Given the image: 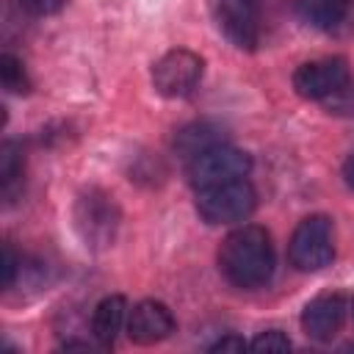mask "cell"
I'll return each instance as SVG.
<instances>
[{"label":"cell","mask_w":354,"mask_h":354,"mask_svg":"<svg viewBox=\"0 0 354 354\" xmlns=\"http://www.w3.org/2000/svg\"><path fill=\"white\" fill-rule=\"evenodd\" d=\"M216 144H224V130L213 122H194V124H185L177 136H174V149L180 158L191 160L196 158L199 152L216 147Z\"/></svg>","instance_id":"4fadbf2b"},{"label":"cell","mask_w":354,"mask_h":354,"mask_svg":"<svg viewBox=\"0 0 354 354\" xmlns=\"http://www.w3.org/2000/svg\"><path fill=\"white\" fill-rule=\"evenodd\" d=\"M243 348H249V343H246L243 337H238V335L218 337V340L210 346V351H243Z\"/></svg>","instance_id":"ffe728a7"},{"label":"cell","mask_w":354,"mask_h":354,"mask_svg":"<svg viewBox=\"0 0 354 354\" xmlns=\"http://www.w3.org/2000/svg\"><path fill=\"white\" fill-rule=\"evenodd\" d=\"M257 207V194L249 180H227L196 191V213L207 224H235L252 216Z\"/></svg>","instance_id":"7a4b0ae2"},{"label":"cell","mask_w":354,"mask_h":354,"mask_svg":"<svg viewBox=\"0 0 354 354\" xmlns=\"http://www.w3.org/2000/svg\"><path fill=\"white\" fill-rule=\"evenodd\" d=\"M288 260L296 271H321L335 260V230L329 216H307L288 241Z\"/></svg>","instance_id":"3957f363"},{"label":"cell","mask_w":354,"mask_h":354,"mask_svg":"<svg viewBox=\"0 0 354 354\" xmlns=\"http://www.w3.org/2000/svg\"><path fill=\"white\" fill-rule=\"evenodd\" d=\"M249 169H252V158L243 149L230 147L224 141V144H216L188 160V180L199 191V188L218 185L227 180H241L249 174Z\"/></svg>","instance_id":"52a82bcc"},{"label":"cell","mask_w":354,"mask_h":354,"mask_svg":"<svg viewBox=\"0 0 354 354\" xmlns=\"http://www.w3.org/2000/svg\"><path fill=\"white\" fill-rule=\"evenodd\" d=\"M17 3H19L25 11L36 14V17H47V14H55V11H61L66 0H17Z\"/></svg>","instance_id":"d6986e66"},{"label":"cell","mask_w":354,"mask_h":354,"mask_svg":"<svg viewBox=\"0 0 354 354\" xmlns=\"http://www.w3.org/2000/svg\"><path fill=\"white\" fill-rule=\"evenodd\" d=\"M348 66L346 58H318V61H307L293 72V88L299 97L304 100H318L324 102L326 97H332L346 80H348Z\"/></svg>","instance_id":"ba28073f"},{"label":"cell","mask_w":354,"mask_h":354,"mask_svg":"<svg viewBox=\"0 0 354 354\" xmlns=\"http://www.w3.org/2000/svg\"><path fill=\"white\" fill-rule=\"evenodd\" d=\"M293 11L315 30H337L354 14V0H293Z\"/></svg>","instance_id":"8fae6325"},{"label":"cell","mask_w":354,"mask_h":354,"mask_svg":"<svg viewBox=\"0 0 354 354\" xmlns=\"http://www.w3.org/2000/svg\"><path fill=\"white\" fill-rule=\"evenodd\" d=\"M0 83L11 94H28L30 91V77L25 72V64L11 53L0 55Z\"/></svg>","instance_id":"9a60e30c"},{"label":"cell","mask_w":354,"mask_h":354,"mask_svg":"<svg viewBox=\"0 0 354 354\" xmlns=\"http://www.w3.org/2000/svg\"><path fill=\"white\" fill-rule=\"evenodd\" d=\"M346 321V299L340 293H321L315 296L301 313V329L307 337L324 343L332 340Z\"/></svg>","instance_id":"30bf717a"},{"label":"cell","mask_w":354,"mask_h":354,"mask_svg":"<svg viewBox=\"0 0 354 354\" xmlns=\"http://www.w3.org/2000/svg\"><path fill=\"white\" fill-rule=\"evenodd\" d=\"M213 19L224 39L238 50H254L263 30L260 0H210Z\"/></svg>","instance_id":"5b68a950"},{"label":"cell","mask_w":354,"mask_h":354,"mask_svg":"<svg viewBox=\"0 0 354 354\" xmlns=\"http://www.w3.org/2000/svg\"><path fill=\"white\" fill-rule=\"evenodd\" d=\"M75 230L88 249H105L113 243L119 230V207L111 194L88 188L75 202Z\"/></svg>","instance_id":"277c9868"},{"label":"cell","mask_w":354,"mask_h":354,"mask_svg":"<svg viewBox=\"0 0 354 354\" xmlns=\"http://www.w3.org/2000/svg\"><path fill=\"white\" fill-rule=\"evenodd\" d=\"M326 111L335 113V116H354V80L348 77L332 97L324 100Z\"/></svg>","instance_id":"2e32d148"},{"label":"cell","mask_w":354,"mask_h":354,"mask_svg":"<svg viewBox=\"0 0 354 354\" xmlns=\"http://www.w3.org/2000/svg\"><path fill=\"white\" fill-rule=\"evenodd\" d=\"M274 243L271 235L257 224L232 230L218 246V271L235 288L254 290L274 277Z\"/></svg>","instance_id":"6da1fadb"},{"label":"cell","mask_w":354,"mask_h":354,"mask_svg":"<svg viewBox=\"0 0 354 354\" xmlns=\"http://www.w3.org/2000/svg\"><path fill=\"white\" fill-rule=\"evenodd\" d=\"M174 332V315L163 301H138L127 315V337L138 346H152Z\"/></svg>","instance_id":"9c48e42d"},{"label":"cell","mask_w":354,"mask_h":354,"mask_svg":"<svg viewBox=\"0 0 354 354\" xmlns=\"http://www.w3.org/2000/svg\"><path fill=\"white\" fill-rule=\"evenodd\" d=\"M343 180H346L348 188H354V155H348L346 163H343Z\"/></svg>","instance_id":"44dd1931"},{"label":"cell","mask_w":354,"mask_h":354,"mask_svg":"<svg viewBox=\"0 0 354 354\" xmlns=\"http://www.w3.org/2000/svg\"><path fill=\"white\" fill-rule=\"evenodd\" d=\"M249 348H254V351H288V348H290V340H288L285 332L268 329V332H260V335L249 343Z\"/></svg>","instance_id":"e0dca14e"},{"label":"cell","mask_w":354,"mask_h":354,"mask_svg":"<svg viewBox=\"0 0 354 354\" xmlns=\"http://www.w3.org/2000/svg\"><path fill=\"white\" fill-rule=\"evenodd\" d=\"M22 174H25L22 147L17 141H3L0 144V194L6 202H14V196L19 194Z\"/></svg>","instance_id":"5bb4252c"},{"label":"cell","mask_w":354,"mask_h":354,"mask_svg":"<svg viewBox=\"0 0 354 354\" xmlns=\"http://www.w3.org/2000/svg\"><path fill=\"white\" fill-rule=\"evenodd\" d=\"M122 326H127V299L119 293L100 299V304L94 307V315H91V335L97 337V343L102 348L113 346Z\"/></svg>","instance_id":"7c38bea8"},{"label":"cell","mask_w":354,"mask_h":354,"mask_svg":"<svg viewBox=\"0 0 354 354\" xmlns=\"http://www.w3.org/2000/svg\"><path fill=\"white\" fill-rule=\"evenodd\" d=\"M19 266H22V260L17 257L14 246L6 243V246H3V288H6V290L17 282V271H19Z\"/></svg>","instance_id":"ac0fdd59"},{"label":"cell","mask_w":354,"mask_h":354,"mask_svg":"<svg viewBox=\"0 0 354 354\" xmlns=\"http://www.w3.org/2000/svg\"><path fill=\"white\" fill-rule=\"evenodd\" d=\"M202 69H205V61L185 50V47H177V50H169L163 53L155 66H152V86L160 97H169V100H183L188 97L199 80H202Z\"/></svg>","instance_id":"8992f818"}]
</instances>
